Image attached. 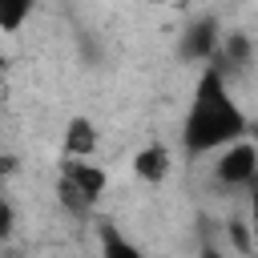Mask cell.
I'll return each mask as SVG.
<instances>
[{
    "mask_svg": "<svg viewBox=\"0 0 258 258\" xmlns=\"http://www.w3.org/2000/svg\"><path fill=\"white\" fill-rule=\"evenodd\" d=\"M149 4H173V0H149Z\"/></svg>",
    "mask_w": 258,
    "mask_h": 258,
    "instance_id": "cell-12",
    "label": "cell"
},
{
    "mask_svg": "<svg viewBox=\"0 0 258 258\" xmlns=\"http://www.w3.org/2000/svg\"><path fill=\"white\" fill-rule=\"evenodd\" d=\"M230 238H234V246H238L242 254H254V238H250V230H246V222H242V218H234V222H230Z\"/></svg>",
    "mask_w": 258,
    "mask_h": 258,
    "instance_id": "cell-10",
    "label": "cell"
},
{
    "mask_svg": "<svg viewBox=\"0 0 258 258\" xmlns=\"http://www.w3.org/2000/svg\"><path fill=\"white\" fill-rule=\"evenodd\" d=\"M169 169H173V161H169V149H165L161 141H149L145 149L133 153V173H137L145 185H161V181L169 177Z\"/></svg>",
    "mask_w": 258,
    "mask_h": 258,
    "instance_id": "cell-6",
    "label": "cell"
},
{
    "mask_svg": "<svg viewBox=\"0 0 258 258\" xmlns=\"http://www.w3.org/2000/svg\"><path fill=\"white\" fill-rule=\"evenodd\" d=\"M89 206H97L101 202V194H105V185H109V177H105V169L101 165H93V161H85V157H73L69 165H64V173H60Z\"/></svg>",
    "mask_w": 258,
    "mask_h": 258,
    "instance_id": "cell-4",
    "label": "cell"
},
{
    "mask_svg": "<svg viewBox=\"0 0 258 258\" xmlns=\"http://www.w3.org/2000/svg\"><path fill=\"white\" fill-rule=\"evenodd\" d=\"M101 145V133L89 117H73L64 125V157H93Z\"/></svg>",
    "mask_w": 258,
    "mask_h": 258,
    "instance_id": "cell-7",
    "label": "cell"
},
{
    "mask_svg": "<svg viewBox=\"0 0 258 258\" xmlns=\"http://www.w3.org/2000/svg\"><path fill=\"white\" fill-rule=\"evenodd\" d=\"M254 173H258V149H254V141L238 137V141L222 145V153L214 161V181H222V185H250Z\"/></svg>",
    "mask_w": 258,
    "mask_h": 258,
    "instance_id": "cell-2",
    "label": "cell"
},
{
    "mask_svg": "<svg viewBox=\"0 0 258 258\" xmlns=\"http://www.w3.org/2000/svg\"><path fill=\"white\" fill-rule=\"evenodd\" d=\"M250 56H254L250 36H246V32H226V40H218V48H214L210 64H218V69L230 77V73H242V69L250 64Z\"/></svg>",
    "mask_w": 258,
    "mask_h": 258,
    "instance_id": "cell-5",
    "label": "cell"
},
{
    "mask_svg": "<svg viewBox=\"0 0 258 258\" xmlns=\"http://www.w3.org/2000/svg\"><path fill=\"white\" fill-rule=\"evenodd\" d=\"M12 230H16V210H12L8 198H0V242H4Z\"/></svg>",
    "mask_w": 258,
    "mask_h": 258,
    "instance_id": "cell-11",
    "label": "cell"
},
{
    "mask_svg": "<svg viewBox=\"0 0 258 258\" xmlns=\"http://www.w3.org/2000/svg\"><path fill=\"white\" fill-rule=\"evenodd\" d=\"M4 169H8V165H0V177H4Z\"/></svg>",
    "mask_w": 258,
    "mask_h": 258,
    "instance_id": "cell-13",
    "label": "cell"
},
{
    "mask_svg": "<svg viewBox=\"0 0 258 258\" xmlns=\"http://www.w3.org/2000/svg\"><path fill=\"white\" fill-rule=\"evenodd\" d=\"M36 0H0V32H20L24 20L32 16Z\"/></svg>",
    "mask_w": 258,
    "mask_h": 258,
    "instance_id": "cell-8",
    "label": "cell"
},
{
    "mask_svg": "<svg viewBox=\"0 0 258 258\" xmlns=\"http://www.w3.org/2000/svg\"><path fill=\"white\" fill-rule=\"evenodd\" d=\"M218 40H222L218 16H198V20H189V24L181 28V36H177V56H181L185 64H206V60L214 56Z\"/></svg>",
    "mask_w": 258,
    "mask_h": 258,
    "instance_id": "cell-3",
    "label": "cell"
},
{
    "mask_svg": "<svg viewBox=\"0 0 258 258\" xmlns=\"http://www.w3.org/2000/svg\"><path fill=\"white\" fill-rule=\"evenodd\" d=\"M97 238H101V254H109V258H137V254H141V250H137L129 238H121L117 226H109V222L97 230Z\"/></svg>",
    "mask_w": 258,
    "mask_h": 258,
    "instance_id": "cell-9",
    "label": "cell"
},
{
    "mask_svg": "<svg viewBox=\"0 0 258 258\" xmlns=\"http://www.w3.org/2000/svg\"><path fill=\"white\" fill-rule=\"evenodd\" d=\"M246 129H250V117L230 97L226 73L206 60L202 77L194 85V101H189L185 121H181V149L185 153H214V149L246 137Z\"/></svg>",
    "mask_w": 258,
    "mask_h": 258,
    "instance_id": "cell-1",
    "label": "cell"
}]
</instances>
